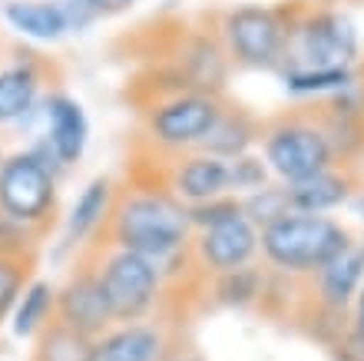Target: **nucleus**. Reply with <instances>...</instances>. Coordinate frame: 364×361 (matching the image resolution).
I'll list each match as a JSON object with an SVG mask.
<instances>
[{"label":"nucleus","mask_w":364,"mask_h":361,"mask_svg":"<svg viewBox=\"0 0 364 361\" xmlns=\"http://www.w3.org/2000/svg\"><path fill=\"white\" fill-rule=\"evenodd\" d=\"M90 352H93V342L87 335L73 332V328H67V325H60L53 318L37 335L30 361H90Z\"/></svg>","instance_id":"nucleus-24"},{"label":"nucleus","mask_w":364,"mask_h":361,"mask_svg":"<svg viewBox=\"0 0 364 361\" xmlns=\"http://www.w3.org/2000/svg\"><path fill=\"white\" fill-rule=\"evenodd\" d=\"M30 286V258L0 256V322L14 315L23 288Z\"/></svg>","instance_id":"nucleus-27"},{"label":"nucleus","mask_w":364,"mask_h":361,"mask_svg":"<svg viewBox=\"0 0 364 361\" xmlns=\"http://www.w3.org/2000/svg\"><path fill=\"white\" fill-rule=\"evenodd\" d=\"M361 73H364V60H361Z\"/></svg>","instance_id":"nucleus-34"},{"label":"nucleus","mask_w":364,"mask_h":361,"mask_svg":"<svg viewBox=\"0 0 364 361\" xmlns=\"http://www.w3.org/2000/svg\"><path fill=\"white\" fill-rule=\"evenodd\" d=\"M259 239L262 232L252 226L245 212H239V216L225 219L219 226L192 232V262L209 276H225L235 268L255 266Z\"/></svg>","instance_id":"nucleus-9"},{"label":"nucleus","mask_w":364,"mask_h":361,"mask_svg":"<svg viewBox=\"0 0 364 361\" xmlns=\"http://www.w3.org/2000/svg\"><path fill=\"white\" fill-rule=\"evenodd\" d=\"M262 140V123L249 110H242V106H232L225 103L222 116L215 120L212 126V133L205 136V143L199 146L202 152H209V156H219V159L232 162L239 159V156H249Z\"/></svg>","instance_id":"nucleus-18"},{"label":"nucleus","mask_w":364,"mask_h":361,"mask_svg":"<svg viewBox=\"0 0 364 361\" xmlns=\"http://www.w3.org/2000/svg\"><path fill=\"white\" fill-rule=\"evenodd\" d=\"M83 4L93 10V17H116V14H126L136 0H83Z\"/></svg>","instance_id":"nucleus-31"},{"label":"nucleus","mask_w":364,"mask_h":361,"mask_svg":"<svg viewBox=\"0 0 364 361\" xmlns=\"http://www.w3.org/2000/svg\"><path fill=\"white\" fill-rule=\"evenodd\" d=\"M40 232L20 226L14 219H7L0 212V256L7 258H33V248H37Z\"/></svg>","instance_id":"nucleus-28"},{"label":"nucleus","mask_w":364,"mask_h":361,"mask_svg":"<svg viewBox=\"0 0 364 361\" xmlns=\"http://www.w3.org/2000/svg\"><path fill=\"white\" fill-rule=\"evenodd\" d=\"M239 212H242V199H239V196H219V199L189 206V226H192V232H202V229L219 226V222H225V219H232V216H239Z\"/></svg>","instance_id":"nucleus-29"},{"label":"nucleus","mask_w":364,"mask_h":361,"mask_svg":"<svg viewBox=\"0 0 364 361\" xmlns=\"http://www.w3.org/2000/svg\"><path fill=\"white\" fill-rule=\"evenodd\" d=\"M269 288V276L259 266H245L225 276H212V298L225 308H249V305L262 302Z\"/></svg>","instance_id":"nucleus-23"},{"label":"nucleus","mask_w":364,"mask_h":361,"mask_svg":"<svg viewBox=\"0 0 364 361\" xmlns=\"http://www.w3.org/2000/svg\"><path fill=\"white\" fill-rule=\"evenodd\" d=\"M103 232L113 248L146 256L163 272V278L179 258L192 256L189 209L166 186H136L116 192L113 216Z\"/></svg>","instance_id":"nucleus-1"},{"label":"nucleus","mask_w":364,"mask_h":361,"mask_svg":"<svg viewBox=\"0 0 364 361\" xmlns=\"http://www.w3.org/2000/svg\"><path fill=\"white\" fill-rule=\"evenodd\" d=\"M116 186L109 176H96L83 186V192L77 196L73 209L67 216V236L63 242L67 246H83L93 232L106 229L109 216H113V206H116Z\"/></svg>","instance_id":"nucleus-17"},{"label":"nucleus","mask_w":364,"mask_h":361,"mask_svg":"<svg viewBox=\"0 0 364 361\" xmlns=\"http://www.w3.org/2000/svg\"><path fill=\"white\" fill-rule=\"evenodd\" d=\"M229 53L219 43V37H189L182 43L179 53V67L176 76L186 90H202V93H219L225 86V76H229Z\"/></svg>","instance_id":"nucleus-16"},{"label":"nucleus","mask_w":364,"mask_h":361,"mask_svg":"<svg viewBox=\"0 0 364 361\" xmlns=\"http://www.w3.org/2000/svg\"><path fill=\"white\" fill-rule=\"evenodd\" d=\"M361 60H364L361 27H358V20L341 7V0L291 7L285 57H282L278 70L361 67Z\"/></svg>","instance_id":"nucleus-3"},{"label":"nucleus","mask_w":364,"mask_h":361,"mask_svg":"<svg viewBox=\"0 0 364 361\" xmlns=\"http://www.w3.org/2000/svg\"><path fill=\"white\" fill-rule=\"evenodd\" d=\"M169 335L159 322L113 325L109 332L93 338L90 361H166Z\"/></svg>","instance_id":"nucleus-14"},{"label":"nucleus","mask_w":364,"mask_h":361,"mask_svg":"<svg viewBox=\"0 0 364 361\" xmlns=\"http://www.w3.org/2000/svg\"><path fill=\"white\" fill-rule=\"evenodd\" d=\"M57 322L87 335L90 342L113 328V315H109V305L103 298L96 266H80L63 282V288H57Z\"/></svg>","instance_id":"nucleus-10"},{"label":"nucleus","mask_w":364,"mask_h":361,"mask_svg":"<svg viewBox=\"0 0 364 361\" xmlns=\"http://www.w3.org/2000/svg\"><path fill=\"white\" fill-rule=\"evenodd\" d=\"M166 361H202V358H196V355H176V358H166Z\"/></svg>","instance_id":"nucleus-33"},{"label":"nucleus","mask_w":364,"mask_h":361,"mask_svg":"<svg viewBox=\"0 0 364 361\" xmlns=\"http://www.w3.org/2000/svg\"><path fill=\"white\" fill-rule=\"evenodd\" d=\"M57 209L53 162L40 150L14 152L0 162V212L20 226L43 232Z\"/></svg>","instance_id":"nucleus-8"},{"label":"nucleus","mask_w":364,"mask_h":361,"mask_svg":"<svg viewBox=\"0 0 364 361\" xmlns=\"http://www.w3.org/2000/svg\"><path fill=\"white\" fill-rule=\"evenodd\" d=\"M103 298L109 305L113 325L149 322V315L159 308L163 298V272L139 252L126 248H106L103 258L96 262Z\"/></svg>","instance_id":"nucleus-7"},{"label":"nucleus","mask_w":364,"mask_h":361,"mask_svg":"<svg viewBox=\"0 0 364 361\" xmlns=\"http://www.w3.org/2000/svg\"><path fill=\"white\" fill-rule=\"evenodd\" d=\"M166 189L173 192L176 199L189 209V206H199V202L219 199V196H232L229 192V162L219 159V156H209V152H186L173 162L169 169V179H166Z\"/></svg>","instance_id":"nucleus-12"},{"label":"nucleus","mask_w":364,"mask_h":361,"mask_svg":"<svg viewBox=\"0 0 364 361\" xmlns=\"http://www.w3.org/2000/svg\"><path fill=\"white\" fill-rule=\"evenodd\" d=\"M272 179L269 166H265V159L262 156H255V152H249V156H239V159L229 162V192L232 196H239V199H245L249 192H259L265 189Z\"/></svg>","instance_id":"nucleus-26"},{"label":"nucleus","mask_w":364,"mask_h":361,"mask_svg":"<svg viewBox=\"0 0 364 361\" xmlns=\"http://www.w3.org/2000/svg\"><path fill=\"white\" fill-rule=\"evenodd\" d=\"M90 143V120L80 100L70 93H50L47 100V150L57 166H73L83 159Z\"/></svg>","instance_id":"nucleus-15"},{"label":"nucleus","mask_w":364,"mask_h":361,"mask_svg":"<svg viewBox=\"0 0 364 361\" xmlns=\"http://www.w3.org/2000/svg\"><path fill=\"white\" fill-rule=\"evenodd\" d=\"M259 150L272 179L282 182V186H291V182H301L325 169L345 166L338 156L335 140H331V133L325 130L315 110H308V113L288 110V113L265 120Z\"/></svg>","instance_id":"nucleus-4"},{"label":"nucleus","mask_w":364,"mask_h":361,"mask_svg":"<svg viewBox=\"0 0 364 361\" xmlns=\"http://www.w3.org/2000/svg\"><path fill=\"white\" fill-rule=\"evenodd\" d=\"M57 318V288L37 278L30 282L14 308V335L17 338H37L50 322Z\"/></svg>","instance_id":"nucleus-22"},{"label":"nucleus","mask_w":364,"mask_h":361,"mask_svg":"<svg viewBox=\"0 0 364 361\" xmlns=\"http://www.w3.org/2000/svg\"><path fill=\"white\" fill-rule=\"evenodd\" d=\"M308 282H311V302H315V308L321 315H328V318L345 332V318L364 286L361 242H355V246L345 248L338 258H331V262H328L321 272H315Z\"/></svg>","instance_id":"nucleus-11"},{"label":"nucleus","mask_w":364,"mask_h":361,"mask_svg":"<svg viewBox=\"0 0 364 361\" xmlns=\"http://www.w3.org/2000/svg\"><path fill=\"white\" fill-rule=\"evenodd\" d=\"M242 212H245L252 226L262 232L265 226H272V222H278L282 216H288V212H291L285 186H282V182H269L265 189L249 192V196L242 199Z\"/></svg>","instance_id":"nucleus-25"},{"label":"nucleus","mask_w":364,"mask_h":361,"mask_svg":"<svg viewBox=\"0 0 364 361\" xmlns=\"http://www.w3.org/2000/svg\"><path fill=\"white\" fill-rule=\"evenodd\" d=\"M288 23H291V10L245 4L222 14L215 37L232 63L249 70H278L285 57Z\"/></svg>","instance_id":"nucleus-6"},{"label":"nucleus","mask_w":364,"mask_h":361,"mask_svg":"<svg viewBox=\"0 0 364 361\" xmlns=\"http://www.w3.org/2000/svg\"><path fill=\"white\" fill-rule=\"evenodd\" d=\"M355 242L358 239L351 236V229L341 219L288 212L278 222L262 229L259 256L272 276L311 278Z\"/></svg>","instance_id":"nucleus-2"},{"label":"nucleus","mask_w":364,"mask_h":361,"mask_svg":"<svg viewBox=\"0 0 364 361\" xmlns=\"http://www.w3.org/2000/svg\"><path fill=\"white\" fill-rule=\"evenodd\" d=\"M358 189H361V182H358L351 166H335V169H325L318 176L285 186L288 206H291V212H301V216H331L338 209H348V202L355 199Z\"/></svg>","instance_id":"nucleus-13"},{"label":"nucleus","mask_w":364,"mask_h":361,"mask_svg":"<svg viewBox=\"0 0 364 361\" xmlns=\"http://www.w3.org/2000/svg\"><path fill=\"white\" fill-rule=\"evenodd\" d=\"M4 20L33 40H60L70 30L67 14L57 0H10L4 7Z\"/></svg>","instance_id":"nucleus-21"},{"label":"nucleus","mask_w":364,"mask_h":361,"mask_svg":"<svg viewBox=\"0 0 364 361\" xmlns=\"http://www.w3.org/2000/svg\"><path fill=\"white\" fill-rule=\"evenodd\" d=\"M222 110L225 100L219 93H202V90L163 93L143 110V133L156 150L186 156L205 143Z\"/></svg>","instance_id":"nucleus-5"},{"label":"nucleus","mask_w":364,"mask_h":361,"mask_svg":"<svg viewBox=\"0 0 364 361\" xmlns=\"http://www.w3.org/2000/svg\"><path fill=\"white\" fill-rule=\"evenodd\" d=\"M361 248H364V239H361Z\"/></svg>","instance_id":"nucleus-35"},{"label":"nucleus","mask_w":364,"mask_h":361,"mask_svg":"<svg viewBox=\"0 0 364 361\" xmlns=\"http://www.w3.org/2000/svg\"><path fill=\"white\" fill-rule=\"evenodd\" d=\"M348 209H351V212L358 216V222H364V186L355 192V199L348 202Z\"/></svg>","instance_id":"nucleus-32"},{"label":"nucleus","mask_w":364,"mask_h":361,"mask_svg":"<svg viewBox=\"0 0 364 361\" xmlns=\"http://www.w3.org/2000/svg\"><path fill=\"white\" fill-rule=\"evenodd\" d=\"M43 83V70L33 57L7 63L0 70V126L14 123L20 116H27L33 110V100Z\"/></svg>","instance_id":"nucleus-20"},{"label":"nucleus","mask_w":364,"mask_h":361,"mask_svg":"<svg viewBox=\"0 0 364 361\" xmlns=\"http://www.w3.org/2000/svg\"><path fill=\"white\" fill-rule=\"evenodd\" d=\"M282 90L291 100H315L325 103L331 96L345 93L355 83H361V67H335V70H278Z\"/></svg>","instance_id":"nucleus-19"},{"label":"nucleus","mask_w":364,"mask_h":361,"mask_svg":"<svg viewBox=\"0 0 364 361\" xmlns=\"http://www.w3.org/2000/svg\"><path fill=\"white\" fill-rule=\"evenodd\" d=\"M338 348H341V361H364V286L345 318V332H341Z\"/></svg>","instance_id":"nucleus-30"}]
</instances>
